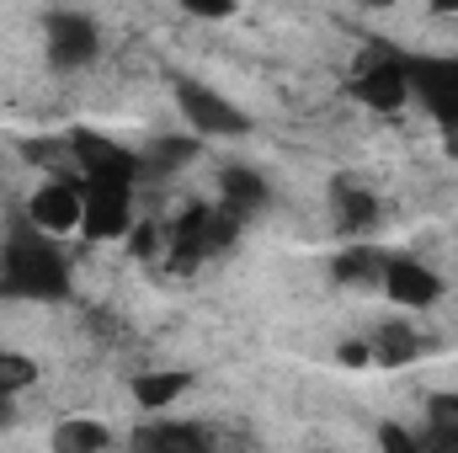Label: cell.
<instances>
[{"instance_id":"15","label":"cell","mask_w":458,"mask_h":453,"mask_svg":"<svg viewBox=\"0 0 458 453\" xmlns=\"http://www.w3.org/2000/svg\"><path fill=\"white\" fill-rule=\"evenodd\" d=\"M102 449H107V427L91 422V416L59 422V432H54V453H102Z\"/></svg>"},{"instance_id":"3","label":"cell","mask_w":458,"mask_h":453,"mask_svg":"<svg viewBox=\"0 0 458 453\" xmlns=\"http://www.w3.org/2000/svg\"><path fill=\"white\" fill-rule=\"evenodd\" d=\"M70 155H75V166L86 171V187H133V182H139V155L117 150L113 139H102V133H91V128L75 133Z\"/></svg>"},{"instance_id":"19","label":"cell","mask_w":458,"mask_h":453,"mask_svg":"<svg viewBox=\"0 0 458 453\" xmlns=\"http://www.w3.org/2000/svg\"><path fill=\"white\" fill-rule=\"evenodd\" d=\"M378 449L384 453H427L411 432H400V427H378Z\"/></svg>"},{"instance_id":"13","label":"cell","mask_w":458,"mask_h":453,"mask_svg":"<svg viewBox=\"0 0 458 453\" xmlns=\"http://www.w3.org/2000/svg\"><path fill=\"white\" fill-rule=\"evenodd\" d=\"M336 219H342V229H352V235H362V229L378 225V198L368 192V187H357V182H336Z\"/></svg>"},{"instance_id":"20","label":"cell","mask_w":458,"mask_h":453,"mask_svg":"<svg viewBox=\"0 0 458 453\" xmlns=\"http://www.w3.org/2000/svg\"><path fill=\"white\" fill-rule=\"evenodd\" d=\"M368 357H373V352H368L362 341H357V346H342V363H346V368H362Z\"/></svg>"},{"instance_id":"6","label":"cell","mask_w":458,"mask_h":453,"mask_svg":"<svg viewBox=\"0 0 458 453\" xmlns=\"http://www.w3.org/2000/svg\"><path fill=\"white\" fill-rule=\"evenodd\" d=\"M97 48H102V38H97V21H91V16H81V11H54V16H48V59H54L59 70L91 64Z\"/></svg>"},{"instance_id":"11","label":"cell","mask_w":458,"mask_h":453,"mask_svg":"<svg viewBox=\"0 0 458 453\" xmlns=\"http://www.w3.org/2000/svg\"><path fill=\"white\" fill-rule=\"evenodd\" d=\"M384 267H389V256L373 251V245H346L342 256L331 261L336 283H357V288H384Z\"/></svg>"},{"instance_id":"21","label":"cell","mask_w":458,"mask_h":453,"mask_svg":"<svg viewBox=\"0 0 458 453\" xmlns=\"http://www.w3.org/2000/svg\"><path fill=\"white\" fill-rule=\"evenodd\" d=\"M11 422H16V400H5V395H0V432H5Z\"/></svg>"},{"instance_id":"10","label":"cell","mask_w":458,"mask_h":453,"mask_svg":"<svg viewBox=\"0 0 458 453\" xmlns=\"http://www.w3.org/2000/svg\"><path fill=\"white\" fill-rule=\"evenodd\" d=\"M133 453H214V438L198 422H160L133 432Z\"/></svg>"},{"instance_id":"22","label":"cell","mask_w":458,"mask_h":453,"mask_svg":"<svg viewBox=\"0 0 458 453\" xmlns=\"http://www.w3.org/2000/svg\"><path fill=\"white\" fill-rule=\"evenodd\" d=\"M448 155H458V128L448 133Z\"/></svg>"},{"instance_id":"7","label":"cell","mask_w":458,"mask_h":453,"mask_svg":"<svg viewBox=\"0 0 458 453\" xmlns=\"http://www.w3.org/2000/svg\"><path fill=\"white\" fill-rule=\"evenodd\" d=\"M81 203H86L81 229L91 240H117L133 229V187H86Z\"/></svg>"},{"instance_id":"8","label":"cell","mask_w":458,"mask_h":453,"mask_svg":"<svg viewBox=\"0 0 458 453\" xmlns=\"http://www.w3.org/2000/svg\"><path fill=\"white\" fill-rule=\"evenodd\" d=\"M81 214H86V203L70 182H48L27 198V225L38 235H70V229H81Z\"/></svg>"},{"instance_id":"4","label":"cell","mask_w":458,"mask_h":453,"mask_svg":"<svg viewBox=\"0 0 458 453\" xmlns=\"http://www.w3.org/2000/svg\"><path fill=\"white\" fill-rule=\"evenodd\" d=\"M176 102H182V113H187V128H198V133H208V139H234V133L250 128V117L240 113L229 97L198 86V81H182V86H176Z\"/></svg>"},{"instance_id":"12","label":"cell","mask_w":458,"mask_h":453,"mask_svg":"<svg viewBox=\"0 0 458 453\" xmlns=\"http://www.w3.org/2000/svg\"><path fill=\"white\" fill-rule=\"evenodd\" d=\"M219 187H225V209L234 219H250V214L267 203V182H261L250 166H229L225 176H219Z\"/></svg>"},{"instance_id":"18","label":"cell","mask_w":458,"mask_h":453,"mask_svg":"<svg viewBox=\"0 0 458 453\" xmlns=\"http://www.w3.org/2000/svg\"><path fill=\"white\" fill-rule=\"evenodd\" d=\"M27 384H38V363L21 352H0V395L16 400V389H27Z\"/></svg>"},{"instance_id":"16","label":"cell","mask_w":458,"mask_h":453,"mask_svg":"<svg viewBox=\"0 0 458 453\" xmlns=\"http://www.w3.org/2000/svg\"><path fill=\"white\" fill-rule=\"evenodd\" d=\"M427 422H432V438L421 449H458V395H437L427 406Z\"/></svg>"},{"instance_id":"17","label":"cell","mask_w":458,"mask_h":453,"mask_svg":"<svg viewBox=\"0 0 458 453\" xmlns=\"http://www.w3.org/2000/svg\"><path fill=\"white\" fill-rule=\"evenodd\" d=\"M182 389H187V373H144V379L133 384V395H139V406H144V411L171 406Z\"/></svg>"},{"instance_id":"9","label":"cell","mask_w":458,"mask_h":453,"mask_svg":"<svg viewBox=\"0 0 458 453\" xmlns=\"http://www.w3.org/2000/svg\"><path fill=\"white\" fill-rule=\"evenodd\" d=\"M384 294H389L394 304H405V310H427V304H437L443 278H437L427 261H416V256H389V267H384Z\"/></svg>"},{"instance_id":"1","label":"cell","mask_w":458,"mask_h":453,"mask_svg":"<svg viewBox=\"0 0 458 453\" xmlns=\"http://www.w3.org/2000/svg\"><path fill=\"white\" fill-rule=\"evenodd\" d=\"M0 288L21 294V299H64L70 294V267L59 256V245L38 229L11 235L5 256H0Z\"/></svg>"},{"instance_id":"2","label":"cell","mask_w":458,"mask_h":453,"mask_svg":"<svg viewBox=\"0 0 458 453\" xmlns=\"http://www.w3.org/2000/svg\"><path fill=\"white\" fill-rule=\"evenodd\" d=\"M352 91H357V102H368V107H378V113L400 107V102L411 97V59H405L400 48H368V54L357 59Z\"/></svg>"},{"instance_id":"23","label":"cell","mask_w":458,"mask_h":453,"mask_svg":"<svg viewBox=\"0 0 458 453\" xmlns=\"http://www.w3.org/2000/svg\"><path fill=\"white\" fill-rule=\"evenodd\" d=\"M427 453H458V449H427Z\"/></svg>"},{"instance_id":"5","label":"cell","mask_w":458,"mask_h":453,"mask_svg":"<svg viewBox=\"0 0 458 453\" xmlns=\"http://www.w3.org/2000/svg\"><path fill=\"white\" fill-rule=\"evenodd\" d=\"M411 97L427 102L448 133L458 128V59H411Z\"/></svg>"},{"instance_id":"14","label":"cell","mask_w":458,"mask_h":453,"mask_svg":"<svg viewBox=\"0 0 458 453\" xmlns=\"http://www.w3.org/2000/svg\"><path fill=\"white\" fill-rule=\"evenodd\" d=\"M384 368H400V363H411L416 352H421V341H416V331L411 326H400V321H389V326H378V337H373V346H368Z\"/></svg>"}]
</instances>
